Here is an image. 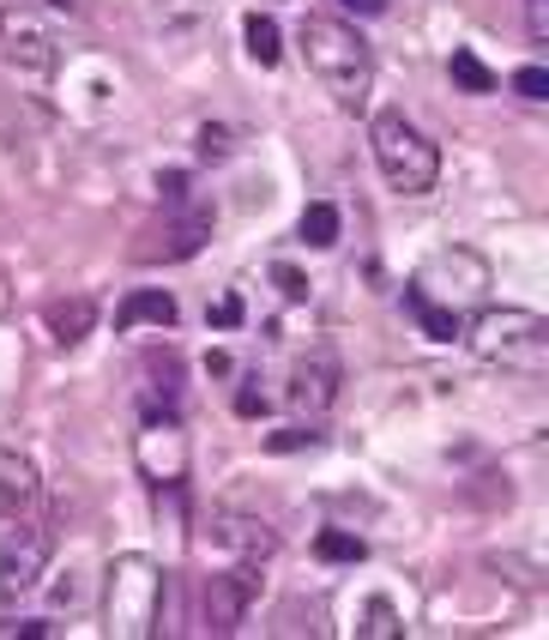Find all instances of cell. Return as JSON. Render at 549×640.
I'll return each instance as SVG.
<instances>
[{"label": "cell", "mask_w": 549, "mask_h": 640, "mask_svg": "<svg viewBox=\"0 0 549 640\" xmlns=\"http://www.w3.org/2000/svg\"><path fill=\"white\" fill-rule=\"evenodd\" d=\"M302 43V61H308V73L327 85L332 97H339L344 109H356L368 97V85H375V49H368L363 37H356L351 25H339V19H302L296 31Z\"/></svg>", "instance_id": "cell-1"}, {"label": "cell", "mask_w": 549, "mask_h": 640, "mask_svg": "<svg viewBox=\"0 0 549 640\" xmlns=\"http://www.w3.org/2000/svg\"><path fill=\"white\" fill-rule=\"evenodd\" d=\"M368 145H375V164H380L392 194H405V200L435 194V182H441V152H435V140H423V128L405 109H380L375 128H368Z\"/></svg>", "instance_id": "cell-2"}, {"label": "cell", "mask_w": 549, "mask_h": 640, "mask_svg": "<svg viewBox=\"0 0 549 640\" xmlns=\"http://www.w3.org/2000/svg\"><path fill=\"white\" fill-rule=\"evenodd\" d=\"M163 611V568L151 556H115L103 580V628L115 640H151Z\"/></svg>", "instance_id": "cell-3"}, {"label": "cell", "mask_w": 549, "mask_h": 640, "mask_svg": "<svg viewBox=\"0 0 549 640\" xmlns=\"http://www.w3.org/2000/svg\"><path fill=\"white\" fill-rule=\"evenodd\" d=\"M465 339L484 363L513 369V375H544L549 369V321L532 309H484Z\"/></svg>", "instance_id": "cell-4"}, {"label": "cell", "mask_w": 549, "mask_h": 640, "mask_svg": "<svg viewBox=\"0 0 549 640\" xmlns=\"http://www.w3.org/2000/svg\"><path fill=\"white\" fill-rule=\"evenodd\" d=\"M206 242H211V206H187V200H182V212H175V218L145 224V230H139V242H133V261H139V266L194 261Z\"/></svg>", "instance_id": "cell-5"}, {"label": "cell", "mask_w": 549, "mask_h": 640, "mask_svg": "<svg viewBox=\"0 0 549 640\" xmlns=\"http://www.w3.org/2000/svg\"><path fill=\"white\" fill-rule=\"evenodd\" d=\"M49 550H54V532L49 526H19L7 544H0V611H13L19 599H30L49 568Z\"/></svg>", "instance_id": "cell-6"}, {"label": "cell", "mask_w": 549, "mask_h": 640, "mask_svg": "<svg viewBox=\"0 0 549 640\" xmlns=\"http://www.w3.org/2000/svg\"><path fill=\"white\" fill-rule=\"evenodd\" d=\"M411 285H417L423 297L447 302V309H465V302H477L489 290V266L477 261L471 249H453V254H435V261L411 278Z\"/></svg>", "instance_id": "cell-7"}, {"label": "cell", "mask_w": 549, "mask_h": 640, "mask_svg": "<svg viewBox=\"0 0 549 640\" xmlns=\"http://www.w3.org/2000/svg\"><path fill=\"white\" fill-rule=\"evenodd\" d=\"M0 61L13 73H49L54 67V37L30 7H0Z\"/></svg>", "instance_id": "cell-8"}, {"label": "cell", "mask_w": 549, "mask_h": 640, "mask_svg": "<svg viewBox=\"0 0 549 640\" xmlns=\"http://www.w3.org/2000/svg\"><path fill=\"white\" fill-rule=\"evenodd\" d=\"M254 599H260V563H235V568H223V575H211L206 580V628L211 635L242 628Z\"/></svg>", "instance_id": "cell-9"}, {"label": "cell", "mask_w": 549, "mask_h": 640, "mask_svg": "<svg viewBox=\"0 0 549 640\" xmlns=\"http://www.w3.org/2000/svg\"><path fill=\"white\" fill-rule=\"evenodd\" d=\"M139 466H145V478H151V484H175V478H182L187 442H182V430H175V418H163V423L151 418L139 430Z\"/></svg>", "instance_id": "cell-10"}, {"label": "cell", "mask_w": 549, "mask_h": 640, "mask_svg": "<svg viewBox=\"0 0 549 640\" xmlns=\"http://www.w3.org/2000/svg\"><path fill=\"white\" fill-rule=\"evenodd\" d=\"M332 399H339V363H332V357L296 363V375H290V406H296L302 418H320Z\"/></svg>", "instance_id": "cell-11"}, {"label": "cell", "mask_w": 549, "mask_h": 640, "mask_svg": "<svg viewBox=\"0 0 549 640\" xmlns=\"http://www.w3.org/2000/svg\"><path fill=\"white\" fill-rule=\"evenodd\" d=\"M211 544L235 550L242 563H260V556H272L278 538L266 532V520H254V514H218V520H211Z\"/></svg>", "instance_id": "cell-12"}, {"label": "cell", "mask_w": 549, "mask_h": 640, "mask_svg": "<svg viewBox=\"0 0 549 640\" xmlns=\"http://www.w3.org/2000/svg\"><path fill=\"white\" fill-rule=\"evenodd\" d=\"M405 309L417 314V327L429 333L435 345H453V339H465V321H459V309H447V302L423 297L417 285H405Z\"/></svg>", "instance_id": "cell-13"}, {"label": "cell", "mask_w": 549, "mask_h": 640, "mask_svg": "<svg viewBox=\"0 0 549 640\" xmlns=\"http://www.w3.org/2000/svg\"><path fill=\"white\" fill-rule=\"evenodd\" d=\"M115 327H175V297L170 290H133L127 302L115 309Z\"/></svg>", "instance_id": "cell-14"}, {"label": "cell", "mask_w": 549, "mask_h": 640, "mask_svg": "<svg viewBox=\"0 0 549 640\" xmlns=\"http://www.w3.org/2000/svg\"><path fill=\"white\" fill-rule=\"evenodd\" d=\"M37 496V471H30V459L19 454H0V520H19V508Z\"/></svg>", "instance_id": "cell-15"}, {"label": "cell", "mask_w": 549, "mask_h": 640, "mask_svg": "<svg viewBox=\"0 0 549 640\" xmlns=\"http://www.w3.org/2000/svg\"><path fill=\"white\" fill-rule=\"evenodd\" d=\"M91 327H97V302H91V297L49 302V333H54V345H78Z\"/></svg>", "instance_id": "cell-16"}, {"label": "cell", "mask_w": 549, "mask_h": 640, "mask_svg": "<svg viewBox=\"0 0 549 640\" xmlns=\"http://www.w3.org/2000/svg\"><path fill=\"white\" fill-rule=\"evenodd\" d=\"M339 230H344V218H339V206H332V200H314V206L302 212V224H296V236L308 242V249H332V242H339Z\"/></svg>", "instance_id": "cell-17"}, {"label": "cell", "mask_w": 549, "mask_h": 640, "mask_svg": "<svg viewBox=\"0 0 549 640\" xmlns=\"http://www.w3.org/2000/svg\"><path fill=\"white\" fill-rule=\"evenodd\" d=\"M447 73H453V85H459V92H465V97H489V92H496V85H501V79L489 73V67L477 61V55H471V49H453V61H447Z\"/></svg>", "instance_id": "cell-18"}, {"label": "cell", "mask_w": 549, "mask_h": 640, "mask_svg": "<svg viewBox=\"0 0 549 640\" xmlns=\"http://www.w3.org/2000/svg\"><path fill=\"white\" fill-rule=\"evenodd\" d=\"M242 37H248V55H254L260 67H278V61H284V37H278V25H272L266 13H248Z\"/></svg>", "instance_id": "cell-19"}, {"label": "cell", "mask_w": 549, "mask_h": 640, "mask_svg": "<svg viewBox=\"0 0 549 640\" xmlns=\"http://www.w3.org/2000/svg\"><path fill=\"white\" fill-rule=\"evenodd\" d=\"M314 556H320V563H363L368 544H363L356 532H339V526H327V532L314 538Z\"/></svg>", "instance_id": "cell-20"}, {"label": "cell", "mask_w": 549, "mask_h": 640, "mask_svg": "<svg viewBox=\"0 0 549 640\" xmlns=\"http://www.w3.org/2000/svg\"><path fill=\"white\" fill-rule=\"evenodd\" d=\"M356 635H368V640H392V635H399V611H392L387 599H368V611H363V623H356Z\"/></svg>", "instance_id": "cell-21"}, {"label": "cell", "mask_w": 549, "mask_h": 640, "mask_svg": "<svg viewBox=\"0 0 549 640\" xmlns=\"http://www.w3.org/2000/svg\"><path fill=\"white\" fill-rule=\"evenodd\" d=\"M296 447H320V430H308V423H296V430H278V435H266V454H296Z\"/></svg>", "instance_id": "cell-22"}, {"label": "cell", "mask_w": 549, "mask_h": 640, "mask_svg": "<svg viewBox=\"0 0 549 640\" xmlns=\"http://www.w3.org/2000/svg\"><path fill=\"white\" fill-rule=\"evenodd\" d=\"M513 92H520L525 104H544V97H549V73H544V67H520V73H513Z\"/></svg>", "instance_id": "cell-23"}, {"label": "cell", "mask_w": 549, "mask_h": 640, "mask_svg": "<svg viewBox=\"0 0 549 640\" xmlns=\"http://www.w3.org/2000/svg\"><path fill=\"white\" fill-rule=\"evenodd\" d=\"M157 194H163V206H182V200H187V176L182 170H163V176H157Z\"/></svg>", "instance_id": "cell-24"}, {"label": "cell", "mask_w": 549, "mask_h": 640, "mask_svg": "<svg viewBox=\"0 0 549 640\" xmlns=\"http://www.w3.org/2000/svg\"><path fill=\"white\" fill-rule=\"evenodd\" d=\"M272 278H278V290H284L290 302H308V278H302V273H290V266H272Z\"/></svg>", "instance_id": "cell-25"}, {"label": "cell", "mask_w": 549, "mask_h": 640, "mask_svg": "<svg viewBox=\"0 0 549 640\" xmlns=\"http://www.w3.org/2000/svg\"><path fill=\"white\" fill-rule=\"evenodd\" d=\"M199 157H230V133H223V128H199Z\"/></svg>", "instance_id": "cell-26"}, {"label": "cell", "mask_w": 549, "mask_h": 640, "mask_svg": "<svg viewBox=\"0 0 549 640\" xmlns=\"http://www.w3.org/2000/svg\"><path fill=\"white\" fill-rule=\"evenodd\" d=\"M242 321V297H218L211 302V327H235Z\"/></svg>", "instance_id": "cell-27"}, {"label": "cell", "mask_w": 549, "mask_h": 640, "mask_svg": "<svg viewBox=\"0 0 549 640\" xmlns=\"http://www.w3.org/2000/svg\"><path fill=\"white\" fill-rule=\"evenodd\" d=\"M235 411H242V418H260V411H266V393L242 387V393H235Z\"/></svg>", "instance_id": "cell-28"}, {"label": "cell", "mask_w": 549, "mask_h": 640, "mask_svg": "<svg viewBox=\"0 0 549 640\" xmlns=\"http://www.w3.org/2000/svg\"><path fill=\"white\" fill-rule=\"evenodd\" d=\"M339 7H351V13H363V19H380V13H387V0H339Z\"/></svg>", "instance_id": "cell-29"}, {"label": "cell", "mask_w": 549, "mask_h": 640, "mask_svg": "<svg viewBox=\"0 0 549 640\" xmlns=\"http://www.w3.org/2000/svg\"><path fill=\"white\" fill-rule=\"evenodd\" d=\"M49 7H61V13H73V7H78V0H49Z\"/></svg>", "instance_id": "cell-30"}]
</instances>
